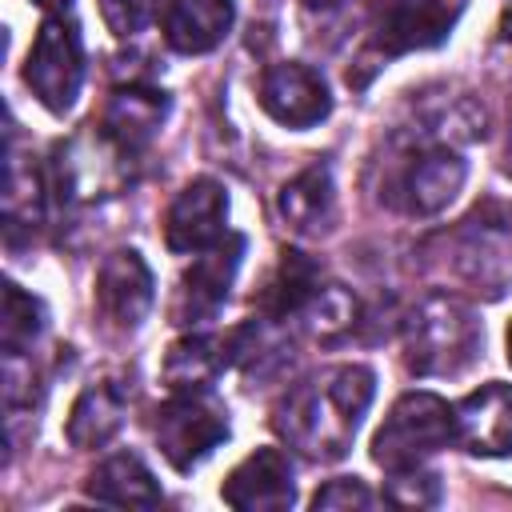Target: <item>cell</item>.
Segmentation results:
<instances>
[{
  "label": "cell",
  "mask_w": 512,
  "mask_h": 512,
  "mask_svg": "<svg viewBox=\"0 0 512 512\" xmlns=\"http://www.w3.org/2000/svg\"><path fill=\"white\" fill-rule=\"evenodd\" d=\"M376 396L368 364H340L296 384L276 408V432L308 460H340Z\"/></svg>",
  "instance_id": "obj_1"
},
{
  "label": "cell",
  "mask_w": 512,
  "mask_h": 512,
  "mask_svg": "<svg viewBox=\"0 0 512 512\" xmlns=\"http://www.w3.org/2000/svg\"><path fill=\"white\" fill-rule=\"evenodd\" d=\"M484 344V324L456 296H428L404 328V360L416 376H456Z\"/></svg>",
  "instance_id": "obj_2"
},
{
  "label": "cell",
  "mask_w": 512,
  "mask_h": 512,
  "mask_svg": "<svg viewBox=\"0 0 512 512\" xmlns=\"http://www.w3.org/2000/svg\"><path fill=\"white\" fill-rule=\"evenodd\" d=\"M448 440H456V412L436 392H404L372 436V460L388 476L408 472Z\"/></svg>",
  "instance_id": "obj_3"
},
{
  "label": "cell",
  "mask_w": 512,
  "mask_h": 512,
  "mask_svg": "<svg viewBox=\"0 0 512 512\" xmlns=\"http://www.w3.org/2000/svg\"><path fill=\"white\" fill-rule=\"evenodd\" d=\"M152 432L164 460L176 472H192L228 440V412L208 388H176V396L156 408Z\"/></svg>",
  "instance_id": "obj_4"
},
{
  "label": "cell",
  "mask_w": 512,
  "mask_h": 512,
  "mask_svg": "<svg viewBox=\"0 0 512 512\" xmlns=\"http://www.w3.org/2000/svg\"><path fill=\"white\" fill-rule=\"evenodd\" d=\"M24 84L56 116H64L76 104L84 84V40L76 24H68L64 16H48L40 24L24 60Z\"/></svg>",
  "instance_id": "obj_5"
},
{
  "label": "cell",
  "mask_w": 512,
  "mask_h": 512,
  "mask_svg": "<svg viewBox=\"0 0 512 512\" xmlns=\"http://www.w3.org/2000/svg\"><path fill=\"white\" fill-rule=\"evenodd\" d=\"M460 0H376L368 16V52L396 60L448 40L456 28Z\"/></svg>",
  "instance_id": "obj_6"
},
{
  "label": "cell",
  "mask_w": 512,
  "mask_h": 512,
  "mask_svg": "<svg viewBox=\"0 0 512 512\" xmlns=\"http://www.w3.org/2000/svg\"><path fill=\"white\" fill-rule=\"evenodd\" d=\"M240 256H244V236H236V232H228L212 248L196 252L192 268L180 276V288H176V300H172V320L184 324V328L212 320L228 300Z\"/></svg>",
  "instance_id": "obj_7"
},
{
  "label": "cell",
  "mask_w": 512,
  "mask_h": 512,
  "mask_svg": "<svg viewBox=\"0 0 512 512\" xmlns=\"http://www.w3.org/2000/svg\"><path fill=\"white\" fill-rule=\"evenodd\" d=\"M228 192L220 180L212 176H200L192 184L180 188V196L168 204V216H164V244L172 252H204L212 248L216 240L228 236Z\"/></svg>",
  "instance_id": "obj_8"
},
{
  "label": "cell",
  "mask_w": 512,
  "mask_h": 512,
  "mask_svg": "<svg viewBox=\"0 0 512 512\" xmlns=\"http://www.w3.org/2000/svg\"><path fill=\"white\" fill-rule=\"evenodd\" d=\"M260 108L284 128H312L332 112L328 84L308 64H276L260 80Z\"/></svg>",
  "instance_id": "obj_9"
},
{
  "label": "cell",
  "mask_w": 512,
  "mask_h": 512,
  "mask_svg": "<svg viewBox=\"0 0 512 512\" xmlns=\"http://www.w3.org/2000/svg\"><path fill=\"white\" fill-rule=\"evenodd\" d=\"M152 300H156V284L136 248H116L112 256H104L96 272V308L104 312V320L132 332L148 316Z\"/></svg>",
  "instance_id": "obj_10"
},
{
  "label": "cell",
  "mask_w": 512,
  "mask_h": 512,
  "mask_svg": "<svg viewBox=\"0 0 512 512\" xmlns=\"http://www.w3.org/2000/svg\"><path fill=\"white\" fill-rule=\"evenodd\" d=\"M164 116H168V96L164 92L144 88V84L116 88L104 104V116H100V140L116 156L132 160L136 152H144L156 140Z\"/></svg>",
  "instance_id": "obj_11"
},
{
  "label": "cell",
  "mask_w": 512,
  "mask_h": 512,
  "mask_svg": "<svg viewBox=\"0 0 512 512\" xmlns=\"http://www.w3.org/2000/svg\"><path fill=\"white\" fill-rule=\"evenodd\" d=\"M224 504L244 508V512H280L296 500V484H292V464L280 448H256L252 456H244L228 480L220 484Z\"/></svg>",
  "instance_id": "obj_12"
},
{
  "label": "cell",
  "mask_w": 512,
  "mask_h": 512,
  "mask_svg": "<svg viewBox=\"0 0 512 512\" xmlns=\"http://www.w3.org/2000/svg\"><path fill=\"white\" fill-rule=\"evenodd\" d=\"M456 440L472 456H508L512 452V384H480L456 408Z\"/></svg>",
  "instance_id": "obj_13"
},
{
  "label": "cell",
  "mask_w": 512,
  "mask_h": 512,
  "mask_svg": "<svg viewBox=\"0 0 512 512\" xmlns=\"http://www.w3.org/2000/svg\"><path fill=\"white\" fill-rule=\"evenodd\" d=\"M464 176H468V164L436 144V148H424L408 160L404 176H400V192H404V208L408 212H420V216H432L440 208H448L456 200V192L464 188Z\"/></svg>",
  "instance_id": "obj_14"
},
{
  "label": "cell",
  "mask_w": 512,
  "mask_h": 512,
  "mask_svg": "<svg viewBox=\"0 0 512 512\" xmlns=\"http://www.w3.org/2000/svg\"><path fill=\"white\" fill-rule=\"evenodd\" d=\"M232 20V0H172L164 12V40L180 56H200L228 36Z\"/></svg>",
  "instance_id": "obj_15"
},
{
  "label": "cell",
  "mask_w": 512,
  "mask_h": 512,
  "mask_svg": "<svg viewBox=\"0 0 512 512\" xmlns=\"http://www.w3.org/2000/svg\"><path fill=\"white\" fill-rule=\"evenodd\" d=\"M124 412H128L124 388L116 380H96L76 396L68 424H64V436L72 448H104L120 432Z\"/></svg>",
  "instance_id": "obj_16"
},
{
  "label": "cell",
  "mask_w": 512,
  "mask_h": 512,
  "mask_svg": "<svg viewBox=\"0 0 512 512\" xmlns=\"http://www.w3.org/2000/svg\"><path fill=\"white\" fill-rule=\"evenodd\" d=\"M84 492L100 504H116V508H156L164 500L156 476L148 472V464L136 452H116L104 464H96V472L88 476Z\"/></svg>",
  "instance_id": "obj_17"
},
{
  "label": "cell",
  "mask_w": 512,
  "mask_h": 512,
  "mask_svg": "<svg viewBox=\"0 0 512 512\" xmlns=\"http://www.w3.org/2000/svg\"><path fill=\"white\" fill-rule=\"evenodd\" d=\"M316 292H320V268H316L304 252L288 248V252L280 256L276 272L268 276V284L260 288L256 308H260L264 320H276V324H280V320L300 316V312L312 304Z\"/></svg>",
  "instance_id": "obj_18"
},
{
  "label": "cell",
  "mask_w": 512,
  "mask_h": 512,
  "mask_svg": "<svg viewBox=\"0 0 512 512\" xmlns=\"http://www.w3.org/2000/svg\"><path fill=\"white\" fill-rule=\"evenodd\" d=\"M240 356V332L220 336H188L176 340L164 360V380L172 388H212V380Z\"/></svg>",
  "instance_id": "obj_19"
},
{
  "label": "cell",
  "mask_w": 512,
  "mask_h": 512,
  "mask_svg": "<svg viewBox=\"0 0 512 512\" xmlns=\"http://www.w3.org/2000/svg\"><path fill=\"white\" fill-rule=\"evenodd\" d=\"M280 216L296 228V232H320L328 228L332 212H336V192H332V172L328 164H312L300 176H292L280 196H276Z\"/></svg>",
  "instance_id": "obj_20"
},
{
  "label": "cell",
  "mask_w": 512,
  "mask_h": 512,
  "mask_svg": "<svg viewBox=\"0 0 512 512\" xmlns=\"http://www.w3.org/2000/svg\"><path fill=\"white\" fill-rule=\"evenodd\" d=\"M44 216V176L32 168V160L24 164V156H16V148H8V168H4V228L8 240H16L20 228H32Z\"/></svg>",
  "instance_id": "obj_21"
},
{
  "label": "cell",
  "mask_w": 512,
  "mask_h": 512,
  "mask_svg": "<svg viewBox=\"0 0 512 512\" xmlns=\"http://www.w3.org/2000/svg\"><path fill=\"white\" fill-rule=\"evenodd\" d=\"M44 300L24 292L20 284H4V312H0V344H4V356H24L36 336L44 332Z\"/></svg>",
  "instance_id": "obj_22"
},
{
  "label": "cell",
  "mask_w": 512,
  "mask_h": 512,
  "mask_svg": "<svg viewBox=\"0 0 512 512\" xmlns=\"http://www.w3.org/2000/svg\"><path fill=\"white\" fill-rule=\"evenodd\" d=\"M440 500V476L424 472V468H408V472H392L388 480V504L400 508H428Z\"/></svg>",
  "instance_id": "obj_23"
},
{
  "label": "cell",
  "mask_w": 512,
  "mask_h": 512,
  "mask_svg": "<svg viewBox=\"0 0 512 512\" xmlns=\"http://www.w3.org/2000/svg\"><path fill=\"white\" fill-rule=\"evenodd\" d=\"M372 504H376V496H372L368 484L356 480V476L328 480V484L316 488V496H312V508H316V512H320V508H372Z\"/></svg>",
  "instance_id": "obj_24"
},
{
  "label": "cell",
  "mask_w": 512,
  "mask_h": 512,
  "mask_svg": "<svg viewBox=\"0 0 512 512\" xmlns=\"http://www.w3.org/2000/svg\"><path fill=\"white\" fill-rule=\"evenodd\" d=\"M156 12V0H100V16L116 36H136Z\"/></svg>",
  "instance_id": "obj_25"
},
{
  "label": "cell",
  "mask_w": 512,
  "mask_h": 512,
  "mask_svg": "<svg viewBox=\"0 0 512 512\" xmlns=\"http://www.w3.org/2000/svg\"><path fill=\"white\" fill-rule=\"evenodd\" d=\"M32 4H40V8H48V12H68V8H72V0H32Z\"/></svg>",
  "instance_id": "obj_26"
},
{
  "label": "cell",
  "mask_w": 512,
  "mask_h": 512,
  "mask_svg": "<svg viewBox=\"0 0 512 512\" xmlns=\"http://www.w3.org/2000/svg\"><path fill=\"white\" fill-rule=\"evenodd\" d=\"M336 4H344V0H304V8H320V12L336 8Z\"/></svg>",
  "instance_id": "obj_27"
},
{
  "label": "cell",
  "mask_w": 512,
  "mask_h": 512,
  "mask_svg": "<svg viewBox=\"0 0 512 512\" xmlns=\"http://www.w3.org/2000/svg\"><path fill=\"white\" fill-rule=\"evenodd\" d=\"M508 364H512V320H508Z\"/></svg>",
  "instance_id": "obj_28"
}]
</instances>
